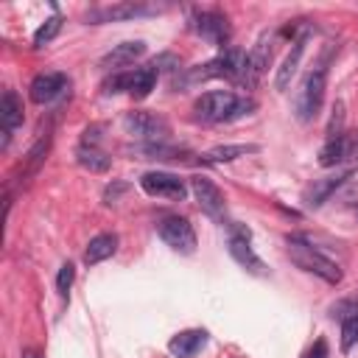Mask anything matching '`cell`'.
I'll return each instance as SVG.
<instances>
[{
	"instance_id": "d4e9b609",
	"label": "cell",
	"mask_w": 358,
	"mask_h": 358,
	"mask_svg": "<svg viewBox=\"0 0 358 358\" xmlns=\"http://www.w3.org/2000/svg\"><path fill=\"white\" fill-rule=\"evenodd\" d=\"M344 126H347V106H344V101L338 98L336 103H333V112H330V120H327V137L324 140H338V137H347L344 134Z\"/></svg>"
},
{
	"instance_id": "cb8c5ba5",
	"label": "cell",
	"mask_w": 358,
	"mask_h": 358,
	"mask_svg": "<svg viewBox=\"0 0 358 358\" xmlns=\"http://www.w3.org/2000/svg\"><path fill=\"white\" fill-rule=\"evenodd\" d=\"M48 151H50V134L39 137V140L31 145V151L25 154V176H31V173L39 171V165H42L45 157H48Z\"/></svg>"
},
{
	"instance_id": "e0dca14e",
	"label": "cell",
	"mask_w": 358,
	"mask_h": 358,
	"mask_svg": "<svg viewBox=\"0 0 358 358\" xmlns=\"http://www.w3.org/2000/svg\"><path fill=\"white\" fill-rule=\"evenodd\" d=\"M157 76H159V70H157L154 62L145 64V67H134V70H129V73H126V92H129L134 101L148 98L151 90L157 87Z\"/></svg>"
},
{
	"instance_id": "8fae6325",
	"label": "cell",
	"mask_w": 358,
	"mask_h": 358,
	"mask_svg": "<svg viewBox=\"0 0 358 358\" xmlns=\"http://www.w3.org/2000/svg\"><path fill=\"white\" fill-rule=\"evenodd\" d=\"M355 173V168H338L336 173H327V176H322V179H313L305 190H302V201H305V207H322L350 176Z\"/></svg>"
},
{
	"instance_id": "5bb4252c",
	"label": "cell",
	"mask_w": 358,
	"mask_h": 358,
	"mask_svg": "<svg viewBox=\"0 0 358 358\" xmlns=\"http://www.w3.org/2000/svg\"><path fill=\"white\" fill-rule=\"evenodd\" d=\"M308 36H310V31L305 28L294 42H291V50L285 53V59H282V64L277 67V76H274V87L282 92V90H288L291 87V78L296 76V70H299V62H302V53H305V45H308Z\"/></svg>"
},
{
	"instance_id": "4316f807",
	"label": "cell",
	"mask_w": 358,
	"mask_h": 358,
	"mask_svg": "<svg viewBox=\"0 0 358 358\" xmlns=\"http://www.w3.org/2000/svg\"><path fill=\"white\" fill-rule=\"evenodd\" d=\"M73 280H76V266L67 260V263H62V268H59V274H56V291H59L62 296H67V291L73 288Z\"/></svg>"
},
{
	"instance_id": "603a6c76",
	"label": "cell",
	"mask_w": 358,
	"mask_h": 358,
	"mask_svg": "<svg viewBox=\"0 0 358 358\" xmlns=\"http://www.w3.org/2000/svg\"><path fill=\"white\" fill-rule=\"evenodd\" d=\"M358 344V302L347 305V313H341V352H350Z\"/></svg>"
},
{
	"instance_id": "2e32d148",
	"label": "cell",
	"mask_w": 358,
	"mask_h": 358,
	"mask_svg": "<svg viewBox=\"0 0 358 358\" xmlns=\"http://www.w3.org/2000/svg\"><path fill=\"white\" fill-rule=\"evenodd\" d=\"M143 53H145V42H143V39H129V42L115 45V48L101 59V67H103V70H120V67L134 64Z\"/></svg>"
},
{
	"instance_id": "484cf974",
	"label": "cell",
	"mask_w": 358,
	"mask_h": 358,
	"mask_svg": "<svg viewBox=\"0 0 358 358\" xmlns=\"http://www.w3.org/2000/svg\"><path fill=\"white\" fill-rule=\"evenodd\" d=\"M62 31V17L59 14H53V17H48L39 28H36V34H34V48H42V45H48L56 34Z\"/></svg>"
},
{
	"instance_id": "ba28073f",
	"label": "cell",
	"mask_w": 358,
	"mask_h": 358,
	"mask_svg": "<svg viewBox=\"0 0 358 358\" xmlns=\"http://www.w3.org/2000/svg\"><path fill=\"white\" fill-rule=\"evenodd\" d=\"M165 6H151V3H115V6H103V8H92L87 14L90 25H101V22H123V20H137V17H151L159 14Z\"/></svg>"
},
{
	"instance_id": "9c48e42d",
	"label": "cell",
	"mask_w": 358,
	"mask_h": 358,
	"mask_svg": "<svg viewBox=\"0 0 358 358\" xmlns=\"http://www.w3.org/2000/svg\"><path fill=\"white\" fill-rule=\"evenodd\" d=\"M190 190L201 207L204 215H210L215 224H224L227 227V204H224V193L207 179V176H193L190 179Z\"/></svg>"
},
{
	"instance_id": "ffe728a7",
	"label": "cell",
	"mask_w": 358,
	"mask_h": 358,
	"mask_svg": "<svg viewBox=\"0 0 358 358\" xmlns=\"http://www.w3.org/2000/svg\"><path fill=\"white\" fill-rule=\"evenodd\" d=\"M117 252V235L115 232H101L95 238H90L87 249H84V263L87 266H98L106 257H112Z\"/></svg>"
},
{
	"instance_id": "52a82bcc",
	"label": "cell",
	"mask_w": 358,
	"mask_h": 358,
	"mask_svg": "<svg viewBox=\"0 0 358 358\" xmlns=\"http://www.w3.org/2000/svg\"><path fill=\"white\" fill-rule=\"evenodd\" d=\"M157 235L179 255H193L196 252V232L193 224L182 215H168L162 221H157Z\"/></svg>"
},
{
	"instance_id": "3957f363",
	"label": "cell",
	"mask_w": 358,
	"mask_h": 358,
	"mask_svg": "<svg viewBox=\"0 0 358 358\" xmlns=\"http://www.w3.org/2000/svg\"><path fill=\"white\" fill-rule=\"evenodd\" d=\"M285 243H288V257L296 263V268H302V271H308V274L324 280L327 285H338V282H341V277H344L341 266H338L336 260H330L327 255H322L308 238H302V235H288Z\"/></svg>"
},
{
	"instance_id": "ac0fdd59",
	"label": "cell",
	"mask_w": 358,
	"mask_h": 358,
	"mask_svg": "<svg viewBox=\"0 0 358 358\" xmlns=\"http://www.w3.org/2000/svg\"><path fill=\"white\" fill-rule=\"evenodd\" d=\"M204 344H207V330L190 327V330L176 333V336L168 341V352H171L173 358H193Z\"/></svg>"
},
{
	"instance_id": "83f0119b",
	"label": "cell",
	"mask_w": 358,
	"mask_h": 358,
	"mask_svg": "<svg viewBox=\"0 0 358 358\" xmlns=\"http://www.w3.org/2000/svg\"><path fill=\"white\" fill-rule=\"evenodd\" d=\"M308 358H327V341L324 338H316L313 350L308 352Z\"/></svg>"
},
{
	"instance_id": "5b68a950",
	"label": "cell",
	"mask_w": 358,
	"mask_h": 358,
	"mask_svg": "<svg viewBox=\"0 0 358 358\" xmlns=\"http://www.w3.org/2000/svg\"><path fill=\"white\" fill-rule=\"evenodd\" d=\"M227 249H229V255H232V260L238 263V266H243L249 274H255V277H266L268 271H266V263L257 257V252L252 249V232H249V227H243V224H227Z\"/></svg>"
},
{
	"instance_id": "7402d4cb",
	"label": "cell",
	"mask_w": 358,
	"mask_h": 358,
	"mask_svg": "<svg viewBox=\"0 0 358 358\" xmlns=\"http://www.w3.org/2000/svg\"><path fill=\"white\" fill-rule=\"evenodd\" d=\"M76 162H78L84 171H90V173H103V171H109L112 157H106L98 145H87V143H81V145L76 148Z\"/></svg>"
},
{
	"instance_id": "7c38bea8",
	"label": "cell",
	"mask_w": 358,
	"mask_h": 358,
	"mask_svg": "<svg viewBox=\"0 0 358 358\" xmlns=\"http://www.w3.org/2000/svg\"><path fill=\"white\" fill-rule=\"evenodd\" d=\"M274 56V34H263L255 48L246 53V70H243V87H255Z\"/></svg>"
},
{
	"instance_id": "30bf717a",
	"label": "cell",
	"mask_w": 358,
	"mask_h": 358,
	"mask_svg": "<svg viewBox=\"0 0 358 358\" xmlns=\"http://www.w3.org/2000/svg\"><path fill=\"white\" fill-rule=\"evenodd\" d=\"M140 187L145 196L154 199H185L187 187L182 182V176L171 173V171H148L140 176Z\"/></svg>"
},
{
	"instance_id": "6da1fadb",
	"label": "cell",
	"mask_w": 358,
	"mask_h": 358,
	"mask_svg": "<svg viewBox=\"0 0 358 358\" xmlns=\"http://www.w3.org/2000/svg\"><path fill=\"white\" fill-rule=\"evenodd\" d=\"M338 50V45L327 42L319 53V59L313 62V67L305 73L299 90H296V98H294V115L299 123H310L319 109H322V101H324V90H327V64L333 59V53Z\"/></svg>"
},
{
	"instance_id": "d6986e66",
	"label": "cell",
	"mask_w": 358,
	"mask_h": 358,
	"mask_svg": "<svg viewBox=\"0 0 358 358\" xmlns=\"http://www.w3.org/2000/svg\"><path fill=\"white\" fill-rule=\"evenodd\" d=\"M257 151H260V145H255V143H227V145H215V148L204 151L201 154V162H207V165H224V162H235V159H241L246 154H257Z\"/></svg>"
},
{
	"instance_id": "f1b7e54d",
	"label": "cell",
	"mask_w": 358,
	"mask_h": 358,
	"mask_svg": "<svg viewBox=\"0 0 358 358\" xmlns=\"http://www.w3.org/2000/svg\"><path fill=\"white\" fill-rule=\"evenodd\" d=\"M22 358H39V352L36 350H22Z\"/></svg>"
},
{
	"instance_id": "8992f818",
	"label": "cell",
	"mask_w": 358,
	"mask_h": 358,
	"mask_svg": "<svg viewBox=\"0 0 358 358\" xmlns=\"http://www.w3.org/2000/svg\"><path fill=\"white\" fill-rule=\"evenodd\" d=\"M123 129L126 134H131L134 140L143 143H162L171 134V123L157 115V112H145V109H134L123 115Z\"/></svg>"
},
{
	"instance_id": "4fadbf2b",
	"label": "cell",
	"mask_w": 358,
	"mask_h": 358,
	"mask_svg": "<svg viewBox=\"0 0 358 358\" xmlns=\"http://www.w3.org/2000/svg\"><path fill=\"white\" fill-rule=\"evenodd\" d=\"M67 90V76L64 73H39L28 84V95L34 103H50Z\"/></svg>"
},
{
	"instance_id": "9a60e30c",
	"label": "cell",
	"mask_w": 358,
	"mask_h": 358,
	"mask_svg": "<svg viewBox=\"0 0 358 358\" xmlns=\"http://www.w3.org/2000/svg\"><path fill=\"white\" fill-rule=\"evenodd\" d=\"M25 120V109H22V98L14 90H6L0 98V126H3V148L8 145V137L14 129H20Z\"/></svg>"
},
{
	"instance_id": "277c9868",
	"label": "cell",
	"mask_w": 358,
	"mask_h": 358,
	"mask_svg": "<svg viewBox=\"0 0 358 358\" xmlns=\"http://www.w3.org/2000/svg\"><path fill=\"white\" fill-rule=\"evenodd\" d=\"M187 25H190V31L199 34L204 42H210V45L227 50L229 36H232V28H229L227 14H221V11H215V8H196V11L187 17Z\"/></svg>"
},
{
	"instance_id": "7a4b0ae2",
	"label": "cell",
	"mask_w": 358,
	"mask_h": 358,
	"mask_svg": "<svg viewBox=\"0 0 358 358\" xmlns=\"http://www.w3.org/2000/svg\"><path fill=\"white\" fill-rule=\"evenodd\" d=\"M257 109V101L252 95H238L229 90H210L196 98L193 117L201 123H235L241 117H249Z\"/></svg>"
},
{
	"instance_id": "44dd1931",
	"label": "cell",
	"mask_w": 358,
	"mask_h": 358,
	"mask_svg": "<svg viewBox=\"0 0 358 358\" xmlns=\"http://www.w3.org/2000/svg\"><path fill=\"white\" fill-rule=\"evenodd\" d=\"M352 157V145H350V140L347 137H338V140H324V145L319 148V154H316V162L322 165V168H338L344 159H350Z\"/></svg>"
}]
</instances>
